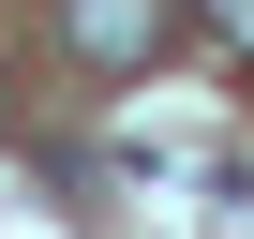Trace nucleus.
<instances>
[{
	"instance_id": "nucleus-1",
	"label": "nucleus",
	"mask_w": 254,
	"mask_h": 239,
	"mask_svg": "<svg viewBox=\"0 0 254 239\" xmlns=\"http://www.w3.org/2000/svg\"><path fill=\"white\" fill-rule=\"evenodd\" d=\"M165 45H180V0H60V60L90 90H135Z\"/></svg>"
},
{
	"instance_id": "nucleus-2",
	"label": "nucleus",
	"mask_w": 254,
	"mask_h": 239,
	"mask_svg": "<svg viewBox=\"0 0 254 239\" xmlns=\"http://www.w3.org/2000/svg\"><path fill=\"white\" fill-rule=\"evenodd\" d=\"M194 30H209L224 60H254V0H194Z\"/></svg>"
},
{
	"instance_id": "nucleus-3",
	"label": "nucleus",
	"mask_w": 254,
	"mask_h": 239,
	"mask_svg": "<svg viewBox=\"0 0 254 239\" xmlns=\"http://www.w3.org/2000/svg\"><path fill=\"white\" fill-rule=\"evenodd\" d=\"M0 135H15V75H0Z\"/></svg>"
}]
</instances>
